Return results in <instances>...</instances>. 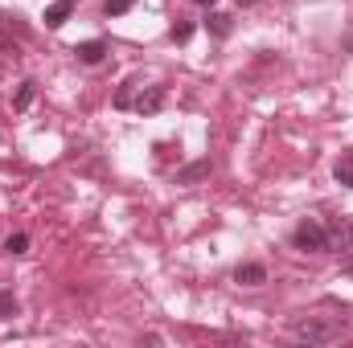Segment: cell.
I'll list each match as a JSON object with an SVG mask.
<instances>
[{
	"label": "cell",
	"mask_w": 353,
	"mask_h": 348,
	"mask_svg": "<svg viewBox=\"0 0 353 348\" xmlns=\"http://www.w3.org/2000/svg\"><path fill=\"white\" fill-rule=\"evenodd\" d=\"M341 332H345V320H337V316H308V320L292 324V336L308 340V345H333V340H341Z\"/></svg>",
	"instance_id": "cell-1"
},
{
	"label": "cell",
	"mask_w": 353,
	"mask_h": 348,
	"mask_svg": "<svg viewBox=\"0 0 353 348\" xmlns=\"http://www.w3.org/2000/svg\"><path fill=\"white\" fill-rule=\"evenodd\" d=\"M4 250H8V254H25V250H29V234H12V238L4 242Z\"/></svg>",
	"instance_id": "cell-12"
},
{
	"label": "cell",
	"mask_w": 353,
	"mask_h": 348,
	"mask_svg": "<svg viewBox=\"0 0 353 348\" xmlns=\"http://www.w3.org/2000/svg\"><path fill=\"white\" fill-rule=\"evenodd\" d=\"M205 29H210L214 37H230V29H234V25H230V17H226V12H205Z\"/></svg>",
	"instance_id": "cell-8"
},
{
	"label": "cell",
	"mask_w": 353,
	"mask_h": 348,
	"mask_svg": "<svg viewBox=\"0 0 353 348\" xmlns=\"http://www.w3.org/2000/svg\"><path fill=\"white\" fill-rule=\"evenodd\" d=\"M33 94H37V83H21V87H17V94H12V111H29Z\"/></svg>",
	"instance_id": "cell-9"
},
{
	"label": "cell",
	"mask_w": 353,
	"mask_h": 348,
	"mask_svg": "<svg viewBox=\"0 0 353 348\" xmlns=\"http://www.w3.org/2000/svg\"><path fill=\"white\" fill-rule=\"evenodd\" d=\"M345 238H350V250H353V226H350V230H345Z\"/></svg>",
	"instance_id": "cell-18"
},
{
	"label": "cell",
	"mask_w": 353,
	"mask_h": 348,
	"mask_svg": "<svg viewBox=\"0 0 353 348\" xmlns=\"http://www.w3.org/2000/svg\"><path fill=\"white\" fill-rule=\"evenodd\" d=\"M234 283H239V287H263L267 283V266L263 262H239Z\"/></svg>",
	"instance_id": "cell-3"
},
{
	"label": "cell",
	"mask_w": 353,
	"mask_h": 348,
	"mask_svg": "<svg viewBox=\"0 0 353 348\" xmlns=\"http://www.w3.org/2000/svg\"><path fill=\"white\" fill-rule=\"evenodd\" d=\"M292 246H296V250H304V254H325V250L333 246V234H329V226H321V221L304 217V221L292 230Z\"/></svg>",
	"instance_id": "cell-2"
},
{
	"label": "cell",
	"mask_w": 353,
	"mask_h": 348,
	"mask_svg": "<svg viewBox=\"0 0 353 348\" xmlns=\"http://www.w3.org/2000/svg\"><path fill=\"white\" fill-rule=\"evenodd\" d=\"M0 312H4V316H12V312H17V303H12V295H0Z\"/></svg>",
	"instance_id": "cell-15"
},
{
	"label": "cell",
	"mask_w": 353,
	"mask_h": 348,
	"mask_svg": "<svg viewBox=\"0 0 353 348\" xmlns=\"http://www.w3.org/2000/svg\"><path fill=\"white\" fill-rule=\"evenodd\" d=\"M193 4H201V8H214V4H218V0H193Z\"/></svg>",
	"instance_id": "cell-17"
},
{
	"label": "cell",
	"mask_w": 353,
	"mask_h": 348,
	"mask_svg": "<svg viewBox=\"0 0 353 348\" xmlns=\"http://www.w3.org/2000/svg\"><path fill=\"white\" fill-rule=\"evenodd\" d=\"M136 0H107V17H119V12H128Z\"/></svg>",
	"instance_id": "cell-14"
},
{
	"label": "cell",
	"mask_w": 353,
	"mask_h": 348,
	"mask_svg": "<svg viewBox=\"0 0 353 348\" xmlns=\"http://www.w3.org/2000/svg\"><path fill=\"white\" fill-rule=\"evenodd\" d=\"M132 87H136V83H123V87L115 90V107H119V111H132V102H136Z\"/></svg>",
	"instance_id": "cell-11"
},
{
	"label": "cell",
	"mask_w": 353,
	"mask_h": 348,
	"mask_svg": "<svg viewBox=\"0 0 353 348\" xmlns=\"http://www.w3.org/2000/svg\"><path fill=\"white\" fill-rule=\"evenodd\" d=\"M74 8H79L74 0H54V4L46 8V25H50V29H62V25L74 17Z\"/></svg>",
	"instance_id": "cell-5"
},
{
	"label": "cell",
	"mask_w": 353,
	"mask_h": 348,
	"mask_svg": "<svg viewBox=\"0 0 353 348\" xmlns=\"http://www.w3.org/2000/svg\"><path fill=\"white\" fill-rule=\"evenodd\" d=\"M333 176H337V184H345V188H353V152H345V156L337 160V168H333Z\"/></svg>",
	"instance_id": "cell-10"
},
{
	"label": "cell",
	"mask_w": 353,
	"mask_h": 348,
	"mask_svg": "<svg viewBox=\"0 0 353 348\" xmlns=\"http://www.w3.org/2000/svg\"><path fill=\"white\" fill-rule=\"evenodd\" d=\"M132 107H136L140 115H152V111H161V107H165V87H148V90H140Z\"/></svg>",
	"instance_id": "cell-4"
},
{
	"label": "cell",
	"mask_w": 353,
	"mask_h": 348,
	"mask_svg": "<svg viewBox=\"0 0 353 348\" xmlns=\"http://www.w3.org/2000/svg\"><path fill=\"white\" fill-rule=\"evenodd\" d=\"M8 45V33H4V17H0V50Z\"/></svg>",
	"instance_id": "cell-16"
},
{
	"label": "cell",
	"mask_w": 353,
	"mask_h": 348,
	"mask_svg": "<svg viewBox=\"0 0 353 348\" xmlns=\"http://www.w3.org/2000/svg\"><path fill=\"white\" fill-rule=\"evenodd\" d=\"M74 58L83 62V66H99L103 58H107V41H83V45H74Z\"/></svg>",
	"instance_id": "cell-6"
},
{
	"label": "cell",
	"mask_w": 353,
	"mask_h": 348,
	"mask_svg": "<svg viewBox=\"0 0 353 348\" xmlns=\"http://www.w3.org/2000/svg\"><path fill=\"white\" fill-rule=\"evenodd\" d=\"M189 37H193V21H176V25H173V41H176V45H185Z\"/></svg>",
	"instance_id": "cell-13"
},
{
	"label": "cell",
	"mask_w": 353,
	"mask_h": 348,
	"mask_svg": "<svg viewBox=\"0 0 353 348\" xmlns=\"http://www.w3.org/2000/svg\"><path fill=\"white\" fill-rule=\"evenodd\" d=\"M345 274H353V262H350V266H345Z\"/></svg>",
	"instance_id": "cell-19"
},
{
	"label": "cell",
	"mask_w": 353,
	"mask_h": 348,
	"mask_svg": "<svg viewBox=\"0 0 353 348\" xmlns=\"http://www.w3.org/2000/svg\"><path fill=\"white\" fill-rule=\"evenodd\" d=\"M214 173V164L210 160H193V164H185V168H176V184H197V180H205V176Z\"/></svg>",
	"instance_id": "cell-7"
}]
</instances>
